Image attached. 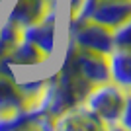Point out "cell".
Listing matches in <instances>:
<instances>
[{
  "label": "cell",
  "instance_id": "cell-1",
  "mask_svg": "<svg viewBox=\"0 0 131 131\" xmlns=\"http://www.w3.org/2000/svg\"><path fill=\"white\" fill-rule=\"evenodd\" d=\"M125 100H127V90L110 80V82H104V84L92 86V90L84 98V106L94 115H98L104 121V125L106 123L112 125V123L119 121Z\"/></svg>",
  "mask_w": 131,
  "mask_h": 131
},
{
  "label": "cell",
  "instance_id": "cell-2",
  "mask_svg": "<svg viewBox=\"0 0 131 131\" xmlns=\"http://www.w3.org/2000/svg\"><path fill=\"white\" fill-rule=\"evenodd\" d=\"M71 39L74 41L78 49L96 51V53H104V55H110L114 51L112 29L102 26V24H96L94 20L84 22L77 31H72Z\"/></svg>",
  "mask_w": 131,
  "mask_h": 131
},
{
  "label": "cell",
  "instance_id": "cell-3",
  "mask_svg": "<svg viewBox=\"0 0 131 131\" xmlns=\"http://www.w3.org/2000/svg\"><path fill=\"white\" fill-rule=\"evenodd\" d=\"M74 65L82 72V77L86 78L90 84H104L110 82V65H108V55L96 53V51H86L78 49L74 45Z\"/></svg>",
  "mask_w": 131,
  "mask_h": 131
},
{
  "label": "cell",
  "instance_id": "cell-4",
  "mask_svg": "<svg viewBox=\"0 0 131 131\" xmlns=\"http://www.w3.org/2000/svg\"><path fill=\"white\" fill-rule=\"evenodd\" d=\"M22 39L35 43L45 53H53L55 39H57V12H55V8H49L39 22L22 27Z\"/></svg>",
  "mask_w": 131,
  "mask_h": 131
},
{
  "label": "cell",
  "instance_id": "cell-5",
  "mask_svg": "<svg viewBox=\"0 0 131 131\" xmlns=\"http://www.w3.org/2000/svg\"><path fill=\"white\" fill-rule=\"evenodd\" d=\"M129 18H131V0H98L90 20H94L96 24H102L114 31L121 24L129 22Z\"/></svg>",
  "mask_w": 131,
  "mask_h": 131
},
{
  "label": "cell",
  "instance_id": "cell-6",
  "mask_svg": "<svg viewBox=\"0 0 131 131\" xmlns=\"http://www.w3.org/2000/svg\"><path fill=\"white\" fill-rule=\"evenodd\" d=\"M55 129H104V121L80 104L59 115L55 121Z\"/></svg>",
  "mask_w": 131,
  "mask_h": 131
},
{
  "label": "cell",
  "instance_id": "cell-7",
  "mask_svg": "<svg viewBox=\"0 0 131 131\" xmlns=\"http://www.w3.org/2000/svg\"><path fill=\"white\" fill-rule=\"evenodd\" d=\"M47 10V0H16L8 14V20L20 27H26L29 24L39 22Z\"/></svg>",
  "mask_w": 131,
  "mask_h": 131
},
{
  "label": "cell",
  "instance_id": "cell-8",
  "mask_svg": "<svg viewBox=\"0 0 131 131\" xmlns=\"http://www.w3.org/2000/svg\"><path fill=\"white\" fill-rule=\"evenodd\" d=\"M49 57H51L49 53L39 49L35 43L26 41V39H20L16 43V47L10 51V55H8L6 61L12 67H39V65H43Z\"/></svg>",
  "mask_w": 131,
  "mask_h": 131
},
{
  "label": "cell",
  "instance_id": "cell-9",
  "mask_svg": "<svg viewBox=\"0 0 131 131\" xmlns=\"http://www.w3.org/2000/svg\"><path fill=\"white\" fill-rule=\"evenodd\" d=\"M27 108V100L18 86V78L0 74V115Z\"/></svg>",
  "mask_w": 131,
  "mask_h": 131
},
{
  "label": "cell",
  "instance_id": "cell-10",
  "mask_svg": "<svg viewBox=\"0 0 131 131\" xmlns=\"http://www.w3.org/2000/svg\"><path fill=\"white\" fill-rule=\"evenodd\" d=\"M110 78L112 82L119 84L121 88H129L131 84V53L129 49H114L108 55Z\"/></svg>",
  "mask_w": 131,
  "mask_h": 131
},
{
  "label": "cell",
  "instance_id": "cell-11",
  "mask_svg": "<svg viewBox=\"0 0 131 131\" xmlns=\"http://www.w3.org/2000/svg\"><path fill=\"white\" fill-rule=\"evenodd\" d=\"M112 41H114V49H129L131 51V26L129 22L121 24L112 31Z\"/></svg>",
  "mask_w": 131,
  "mask_h": 131
},
{
  "label": "cell",
  "instance_id": "cell-12",
  "mask_svg": "<svg viewBox=\"0 0 131 131\" xmlns=\"http://www.w3.org/2000/svg\"><path fill=\"white\" fill-rule=\"evenodd\" d=\"M82 2H84V0H71V4H69V6H71V8H69V16H72V14L80 8Z\"/></svg>",
  "mask_w": 131,
  "mask_h": 131
},
{
  "label": "cell",
  "instance_id": "cell-13",
  "mask_svg": "<svg viewBox=\"0 0 131 131\" xmlns=\"http://www.w3.org/2000/svg\"><path fill=\"white\" fill-rule=\"evenodd\" d=\"M0 4H2V0H0Z\"/></svg>",
  "mask_w": 131,
  "mask_h": 131
}]
</instances>
